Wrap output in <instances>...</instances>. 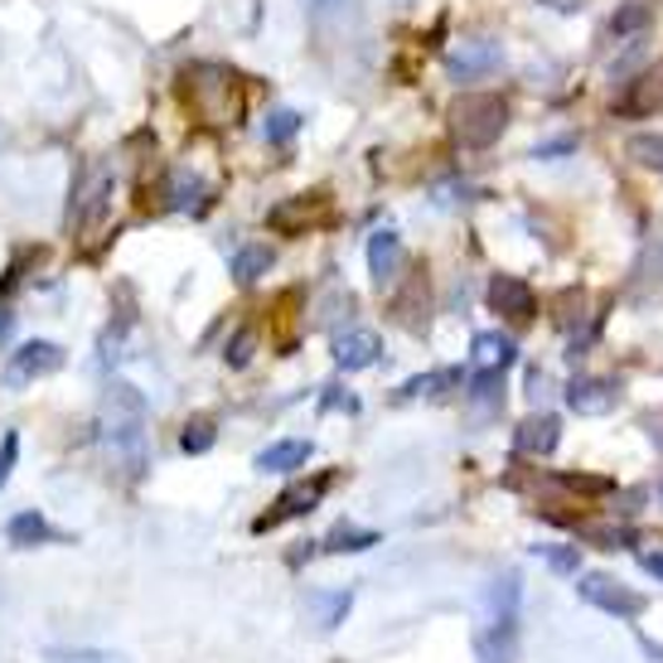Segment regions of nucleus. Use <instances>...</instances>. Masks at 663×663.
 <instances>
[{
	"instance_id": "28",
	"label": "nucleus",
	"mask_w": 663,
	"mask_h": 663,
	"mask_svg": "<svg viewBox=\"0 0 663 663\" xmlns=\"http://www.w3.org/2000/svg\"><path fill=\"white\" fill-rule=\"evenodd\" d=\"M538 557H548V567L552 572H562V577L581 572V552L577 548H548V542H538Z\"/></svg>"
},
{
	"instance_id": "38",
	"label": "nucleus",
	"mask_w": 663,
	"mask_h": 663,
	"mask_svg": "<svg viewBox=\"0 0 663 663\" xmlns=\"http://www.w3.org/2000/svg\"><path fill=\"white\" fill-rule=\"evenodd\" d=\"M644 644V654H654V663H663V644H654V640H640Z\"/></svg>"
},
{
	"instance_id": "26",
	"label": "nucleus",
	"mask_w": 663,
	"mask_h": 663,
	"mask_svg": "<svg viewBox=\"0 0 663 663\" xmlns=\"http://www.w3.org/2000/svg\"><path fill=\"white\" fill-rule=\"evenodd\" d=\"M44 663H122L116 654H108V649H44Z\"/></svg>"
},
{
	"instance_id": "2",
	"label": "nucleus",
	"mask_w": 663,
	"mask_h": 663,
	"mask_svg": "<svg viewBox=\"0 0 663 663\" xmlns=\"http://www.w3.org/2000/svg\"><path fill=\"white\" fill-rule=\"evenodd\" d=\"M180 98L194 108V116L214 126L237 122L243 112V92H237V73L218 69V63H194V69L180 73Z\"/></svg>"
},
{
	"instance_id": "30",
	"label": "nucleus",
	"mask_w": 663,
	"mask_h": 663,
	"mask_svg": "<svg viewBox=\"0 0 663 663\" xmlns=\"http://www.w3.org/2000/svg\"><path fill=\"white\" fill-rule=\"evenodd\" d=\"M16 460H20V436L6 431V436H0V489H6L10 475H16Z\"/></svg>"
},
{
	"instance_id": "6",
	"label": "nucleus",
	"mask_w": 663,
	"mask_h": 663,
	"mask_svg": "<svg viewBox=\"0 0 663 663\" xmlns=\"http://www.w3.org/2000/svg\"><path fill=\"white\" fill-rule=\"evenodd\" d=\"M63 368V349L54 339H34V344H20L16 354H10V364H6V388H30L34 378H49V374H59Z\"/></svg>"
},
{
	"instance_id": "34",
	"label": "nucleus",
	"mask_w": 663,
	"mask_h": 663,
	"mask_svg": "<svg viewBox=\"0 0 663 663\" xmlns=\"http://www.w3.org/2000/svg\"><path fill=\"white\" fill-rule=\"evenodd\" d=\"M538 6H552V10H562V16H577V10H586V0H538Z\"/></svg>"
},
{
	"instance_id": "13",
	"label": "nucleus",
	"mask_w": 663,
	"mask_h": 663,
	"mask_svg": "<svg viewBox=\"0 0 663 663\" xmlns=\"http://www.w3.org/2000/svg\"><path fill=\"white\" fill-rule=\"evenodd\" d=\"M615 397H620V388L610 378H577L572 388H567V407L581 417H601L615 407Z\"/></svg>"
},
{
	"instance_id": "16",
	"label": "nucleus",
	"mask_w": 663,
	"mask_h": 663,
	"mask_svg": "<svg viewBox=\"0 0 663 663\" xmlns=\"http://www.w3.org/2000/svg\"><path fill=\"white\" fill-rule=\"evenodd\" d=\"M519 605H523V577L519 572H503V577L489 581V591H484L489 620H519Z\"/></svg>"
},
{
	"instance_id": "32",
	"label": "nucleus",
	"mask_w": 663,
	"mask_h": 663,
	"mask_svg": "<svg viewBox=\"0 0 663 663\" xmlns=\"http://www.w3.org/2000/svg\"><path fill=\"white\" fill-rule=\"evenodd\" d=\"M586 538H595V548H630L625 528H586Z\"/></svg>"
},
{
	"instance_id": "20",
	"label": "nucleus",
	"mask_w": 663,
	"mask_h": 663,
	"mask_svg": "<svg viewBox=\"0 0 663 663\" xmlns=\"http://www.w3.org/2000/svg\"><path fill=\"white\" fill-rule=\"evenodd\" d=\"M165 204L170 208H198L204 204V194H208V184L194 175V170H170V180H165Z\"/></svg>"
},
{
	"instance_id": "9",
	"label": "nucleus",
	"mask_w": 663,
	"mask_h": 663,
	"mask_svg": "<svg viewBox=\"0 0 663 663\" xmlns=\"http://www.w3.org/2000/svg\"><path fill=\"white\" fill-rule=\"evenodd\" d=\"M489 310L509 315V320H533L538 315V290L519 276H494L489 282Z\"/></svg>"
},
{
	"instance_id": "10",
	"label": "nucleus",
	"mask_w": 663,
	"mask_h": 663,
	"mask_svg": "<svg viewBox=\"0 0 663 663\" xmlns=\"http://www.w3.org/2000/svg\"><path fill=\"white\" fill-rule=\"evenodd\" d=\"M480 663H519V620H489L475 640Z\"/></svg>"
},
{
	"instance_id": "17",
	"label": "nucleus",
	"mask_w": 663,
	"mask_h": 663,
	"mask_svg": "<svg viewBox=\"0 0 663 663\" xmlns=\"http://www.w3.org/2000/svg\"><path fill=\"white\" fill-rule=\"evenodd\" d=\"M305 460H310V441H272L267 450H257V466L262 475H290V470H300Z\"/></svg>"
},
{
	"instance_id": "29",
	"label": "nucleus",
	"mask_w": 663,
	"mask_h": 663,
	"mask_svg": "<svg viewBox=\"0 0 663 663\" xmlns=\"http://www.w3.org/2000/svg\"><path fill=\"white\" fill-rule=\"evenodd\" d=\"M630 155L640 165H649V170H659V175H663V136H634L630 141Z\"/></svg>"
},
{
	"instance_id": "36",
	"label": "nucleus",
	"mask_w": 663,
	"mask_h": 663,
	"mask_svg": "<svg viewBox=\"0 0 663 663\" xmlns=\"http://www.w3.org/2000/svg\"><path fill=\"white\" fill-rule=\"evenodd\" d=\"M644 572L663 581V552H644Z\"/></svg>"
},
{
	"instance_id": "23",
	"label": "nucleus",
	"mask_w": 663,
	"mask_h": 663,
	"mask_svg": "<svg viewBox=\"0 0 663 663\" xmlns=\"http://www.w3.org/2000/svg\"><path fill=\"white\" fill-rule=\"evenodd\" d=\"M382 533H374V528H354V523H339L335 533L325 538V552H368V548H378Z\"/></svg>"
},
{
	"instance_id": "14",
	"label": "nucleus",
	"mask_w": 663,
	"mask_h": 663,
	"mask_svg": "<svg viewBox=\"0 0 663 663\" xmlns=\"http://www.w3.org/2000/svg\"><path fill=\"white\" fill-rule=\"evenodd\" d=\"M378 335L374 329H349V335H335V364L359 374V368H374L378 364Z\"/></svg>"
},
{
	"instance_id": "8",
	"label": "nucleus",
	"mask_w": 663,
	"mask_h": 663,
	"mask_svg": "<svg viewBox=\"0 0 663 663\" xmlns=\"http://www.w3.org/2000/svg\"><path fill=\"white\" fill-rule=\"evenodd\" d=\"M325 214H329V194L315 190V194H290V198H282V204H276L272 214H267V223H272L276 233L300 237V233H310Z\"/></svg>"
},
{
	"instance_id": "27",
	"label": "nucleus",
	"mask_w": 663,
	"mask_h": 663,
	"mask_svg": "<svg viewBox=\"0 0 663 663\" xmlns=\"http://www.w3.org/2000/svg\"><path fill=\"white\" fill-rule=\"evenodd\" d=\"M300 131V112H290V108H276L272 116H267V141L272 145H286L290 136Z\"/></svg>"
},
{
	"instance_id": "15",
	"label": "nucleus",
	"mask_w": 663,
	"mask_h": 663,
	"mask_svg": "<svg viewBox=\"0 0 663 663\" xmlns=\"http://www.w3.org/2000/svg\"><path fill=\"white\" fill-rule=\"evenodd\" d=\"M513 359H519V349H513V339L503 335H475V349H470V374H503Z\"/></svg>"
},
{
	"instance_id": "31",
	"label": "nucleus",
	"mask_w": 663,
	"mask_h": 663,
	"mask_svg": "<svg viewBox=\"0 0 663 663\" xmlns=\"http://www.w3.org/2000/svg\"><path fill=\"white\" fill-rule=\"evenodd\" d=\"M567 489H577V494H610V480L605 475H557Z\"/></svg>"
},
{
	"instance_id": "19",
	"label": "nucleus",
	"mask_w": 663,
	"mask_h": 663,
	"mask_svg": "<svg viewBox=\"0 0 663 663\" xmlns=\"http://www.w3.org/2000/svg\"><path fill=\"white\" fill-rule=\"evenodd\" d=\"M305 610H310V620H315L320 630H335L339 620L354 610V591H310Z\"/></svg>"
},
{
	"instance_id": "4",
	"label": "nucleus",
	"mask_w": 663,
	"mask_h": 663,
	"mask_svg": "<svg viewBox=\"0 0 663 663\" xmlns=\"http://www.w3.org/2000/svg\"><path fill=\"white\" fill-rule=\"evenodd\" d=\"M577 595L586 605L595 610H605V615H615V620H640L644 610H649V595L644 591H634L625 586V581H615V577H605V572H586L577 581Z\"/></svg>"
},
{
	"instance_id": "21",
	"label": "nucleus",
	"mask_w": 663,
	"mask_h": 663,
	"mask_svg": "<svg viewBox=\"0 0 663 663\" xmlns=\"http://www.w3.org/2000/svg\"><path fill=\"white\" fill-rule=\"evenodd\" d=\"M272 247H262V243H247V247H237V257H233V282L237 286H252V282H262V276L272 272Z\"/></svg>"
},
{
	"instance_id": "33",
	"label": "nucleus",
	"mask_w": 663,
	"mask_h": 663,
	"mask_svg": "<svg viewBox=\"0 0 663 663\" xmlns=\"http://www.w3.org/2000/svg\"><path fill=\"white\" fill-rule=\"evenodd\" d=\"M252 359V329H237V339L228 344V364L233 368H243Z\"/></svg>"
},
{
	"instance_id": "35",
	"label": "nucleus",
	"mask_w": 663,
	"mask_h": 663,
	"mask_svg": "<svg viewBox=\"0 0 663 663\" xmlns=\"http://www.w3.org/2000/svg\"><path fill=\"white\" fill-rule=\"evenodd\" d=\"M542 392H548V378H542L538 368H533V374H528V397H533V402H542Z\"/></svg>"
},
{
	"instance_id": "22",
	"label": "nucleus",
	"mask_w": 663,
	"mask_h": 663,
	"mask_svg": "<svg viewBox=\"0 0 663 663\" xmlns=\"http://www.w3.org/2000/svg\"><path fill=\"white\" fill-rule=\"evenodd\" d=\"M654 24V6L649 0H625V6L610 16V34H620V39H630V34H640Z\"/></svg>"
},
{
	"instance_id": "5",
	"label": "nucleus",
	"mask_w": 663,
	"mask_h": 663,
	"mask_svg": "<svg viewBox=\"0 0 663 663\" xmlns=\"http://www.w3.org/2000/svg\"><path fill=\"white\" fill-rule=\"evenodd\" d=\"M503 63V44L489 34H470L460 39L456 49L446 54V73L456 78V83H475V78H489Z\"/></svg>"
},
{
	"instance_id": "11",
	"label": "nucleus",
	"mask_w": 663,
	"mask_h": 663,
	"mask_svg": "<svg viewBox=\"0 0 663 663\" xmlns=\"http://www.w3.org/2000/svg\"><path fill=\"white\" fill-rule=\"evenodd\" d=\"M397 272H402V237L392 228H378L368 237V276H374V286H388L397 282Z\"/></svg>"
},
{
	"instance_id": "24",
	"label": "nucleus",
	"mask_w": 663,
	"mask_h": 663,
	"mask_svg": "<svg viewBox=\"0 0 663 663\" xmlns=\"http://www.w3.org/2000/svg\"><path fill=\"white\" fill-rule=\"evenodd\" d=\"M218 441V431H214V421L208 417H194V421H184V436H180V450L184 456H204L208 446Z\"/></svg>"
},
{
	"instance_id": "25",
	"label": "nucleus",
	"mask_w": 663,
	"mask_h": 663,
	"mask_svg": "<svg viewBox=\"0 0 663 663\" xmlns=\"http://www.w3.org/2000/svg\"><path fill=\"white\" fill-rule=\"evenodd\" d=\"M450 382H460V368H441V374H421L402 388V397H441Z\"/></svg>"
},
{
	"instance_id": "7",
	"label": "nucleus",
	"mask_w": 663,
	"mask_h": 663,
	"mask_svg": "<svg viewBox=\"0 0 663 663\" xmlns=\"http://www.w3.org/2000/svg\"><path fill=\"white\" fill-rule=\"evenodd\" d=\"M329 484H335V475H315V480H300V484H290L282 499H276V509H267L257 523V533H267V528H282V523H290V519H305V513L315 509L325 494H329Z\"/></svg>"
},
{
	"instance_id": "3",
	"label": "nucleus",
	"mask_w": 663,
	"mask_h": 663,
	"mask_svg": "<svg viewBox=\"0 0 663 663\" xmlns=\"http://www.w3.org/2000/svg\"><path fill=\"white\" fill-rule=\"evenodd\" d=\"M503 126H509V102L499 92H466L450 108V131L466 151H489L503 136Z\"/></svg>"
},
{
	"instance_id": "18",
	"label": "nucleus",
	"mask_w": 663,
	"mask_h": 663,
	"mask_svg": "<svg viewBox=\"0 0 663 663\" xmlns=\"http://www.w3.org/2000/svg\"><path fill=\"white\" fill-rule=\"evenodd\" d=\"M6 538H10V548H39V542H54L59 533H54V523H49L39 509H24V513L10 519Z\"/></svg>"
},
{
	"instance_id": "12",
	"label": "nucleus",
	"mask_w": 663,
	"mask_h": 663,
	"mask_svg": "<svg viewBox=\"0 0 663 663\" xmlns=\"http://www.w3.org/2000/svg\"><path fill=\"white\" fill-rule=\"evenodd\" d=\"M557 441H562V421L552 412L528 417V421H519V431H513V450H519V456H552Z\"/></svg>"
},
{
	"instance_id": "1",
	"label": "nucleus",
	"mask_w": 663,
	"mask_h": 663,
	"mask_svg": "<svg viewBox=\"0 0 663 663\" xmlns=\"http://www.w3.org/2000/svg\"><path fill=\"white\" fill-rule=\"evenodd\" d=\"M145 397L131 388V382H112L108 388V441H112V456L131 480L145 475Z\"/></svg>"
},
{
	"instance_id": "37",
	"label": "nucleus",
	"mask_w": 663,
	"mask_h": 663,
	"mask_svg": "<svg viewBox=\"0 0 663 663\" xmlns=\"http://www.w3.org/2000/svg\"><path fill=\"white\" fill-rule=\"evenodd\" d=\"M325 407H349V412H354V397H344V392L329 388V392H325Z\"/></svg>"
}]
</instances>
